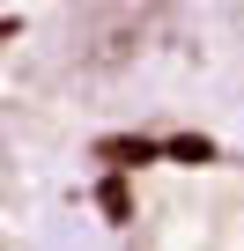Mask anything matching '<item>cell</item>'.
I'll list each match as a JSON object with an SVG mask.
<instances>
[{"label":"cell","instance_id":"cell-1","mask_svg":"<svg viewBox=\"0 0 244 251\" xmlns=\"http://www.w3.org/2000/svg\"><path fill=\"white\" fill-rule=\"evenodd\" d=\"M104 214H118V222L134 214V200H126V185H104Z\"/></svg>","mask_w":244,"mask_h":251}]
</instances>
